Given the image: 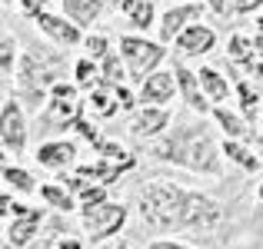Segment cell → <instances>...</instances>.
<instances>
[{
  "mask_svg": "<svg viewBox=\"0 0 263 249\" xmlns=\"http://www.w3.org/2000/svg\"><path fill=\"white\" fill-rule=\"evenodd\" d=\"M230 57L240 60V64H243L253 77H263V67L250 60V44H247V37H240V33H233V37H230Z\"/></svg>",
  "mask_w": 263,
  "mask_h": 249,
  "instance_id": "16",
  "label": "cell"
},
{
  "mask_svg": "<svg viewBox=\"0 0 263 249\" xmlns=\"http://www.w3.org/2000/svg\"><path fill=\"white\" fill-rule=\"evenodd\" d=\"M93 103H97V110H100V116H114L117 113V103L110 100V93H103V90L93 93Z\"/></svg>",
  "mask_w": 263,
  "mask_h": 249,
  "instance_id": "26",
  "label": "cell"
},
{
  "mask_svg": "<svg viewBox=\"0 0 263 249\" xmlns=\"http://www.w3.org/2000/svg\"><path fill=\"white\" fill-rule=\"evenodd\" d=\"M24 4V13H30V17H40V7H44V0H20Z\"/></svg>",
  "mask_w": 263,
  "mask_h": 249,
  "instance_id": "30",
  "label": "cell"
},
{
  "mask_svg": "<svg viewBox=\"0 0 263 249\" xmlns=\"http://www.w3.org/2000/svg\"><path fill=\"white\" fill-rule=\"evenodd\" d=\"M77 77H80V83H90V80H93V67H90L87 60H84V64H77Z\"/></svg>",
  "mask_w": 263,
  "mask_h": 249,
  "instance_id": "31",
  "label": "cell"
},
{
  "mask_svg": "<svg viewBox=\"0 0 263 249\" xmlns=\"http://www.w3.org/2000/svg\"><path fill=\"white\" fill-rule=\"evenodd\" d=\"M260 4H263V0H233V7H237L240 13H243V10H257Z\"/></svg>",
  "mask_w": 263,
  "mask_h": 249,
  "instance_id": "33",
  "label": "cell"
},
{
  "mask_svg": "<svg viewBox=\"0 0 263 249\" xmlns=\"http://www.w3.org/2000/svg\"><path fill=\"white\" fill-rule=\"evenodd\" d=\"M257 53H263V33L257 37Z\"/></svg>",
  "mask_w": 263,
  "mask_h": 249,
  "instance_id": "39",
  "label": "cell"
},
{
  "mask_svg": "<svg viewBox=\"0 0 263 249\" xmlns=\"http://www.w3.org/2000/svg\"><path fill=\"white\" fill-rule=\"evenodd\" d=\"M44 196H47V203H53L57 210H73V203H70V196H67L64 190H57V186H44Z\"/></svg>",
  "mask_w": 263,
  "mask_h": 249,
  "instance_id": "22",
  "label": "cell"
},
{
  "mask_svg": "<svg viewBox=\"0 0 263 249\" xmlns=\"http://www.w3.org/2000/svg\"><path fill=\"white\" fill-rule=\"evenodd\" d=\"M37 219H40V213H37V210H33L27 219H17V223L10 226V233H7V236H10V246H24L27 239L37 233Z\"/></svg>",
  "mask_w": 263,
  "mask_h": 249,
  "instance_id": "17",
  "label": "cell"
},
{
  "mask_svg": "<svg viewBox=\"0 0 263 249\" xmlns=\"http://www.w3.org/2000/svg\"><path fill=\"white\" fill-rule=\"evenodd\" d=\"M87 50L93 53V57H107V40H103V37H90L87 40Z\"/></svg>",
  "mask_w": 263,
  "mask_h": 249,
  "instance_id": "29",
  "label": "cell"
},
{
  "mask_svg": "<svg viewBox=\"0 0 263 249\" xmlns=\"http://www.w3.org/2000/svg\"><path fill=\"white\" fill-rule=\"evenodd\" d=\"M193 17H200V7H180V10H170L167 17H163V30H160V37H163V40L174 37L180 27H183L186 20H193Z\"/></svg>",
  "mask_w": 263,
  "mask_h": 249,
  "instance_id": "15",
  "label": "cell"
},
{
  "mask_svg": "<svg viewBox=\"0 0 263 249\" xmlns=\"http://www.w3.org/2000/svg\"><path fill=\"white\" fill-rule=\"evenodd\" d=\"M37 160L44 166H53V170H57V166H64V163L73 160V147H70V143H47V147L40 150Z\"/></svg>",
  "mask_w": 263,
  "mask_h": 249,
  "instance_id": "13",
  "label": "cell"
},
{
  "mask_svg": "<svg viewBox=\"0 0 263 249\" xmlns=\"http://www.w3.org/2000/svg\"><path fill=\"white\" fill-rule=\"evenodd\" d=\"M220 219L217 206L210 199L197 196V193H186V206H183V226H193V230H203V226H213Z\"/></svg>",
  "mask_w": 263,
  "mask_h": 249,
  "instance_id": "6",
  "label": "cell"
},
{
  "mask_svg": "<svg viewBox=\"0 0 263 249\" xmlns=\"http://www.w3.org/2000/svg\"><path fill=\"white\" fill-rule=\"evenodd\" d=\"M117 96L123 100V107H134V93H130L127 87H117Z\"/></svg>",
  "mask_w": 263,
  "mask_h": 249,
  "instance_id": "34",
  "label": "cell"
},
{
  "mask_svg": "<svg viewBox=\"0 0 263 249\" xmlns=\"http://www.w3.org/2000/svg\"><path fill=\"white\" fill-rule=\"evenodd\" d=\"M183 206H186V193L177 190L170 183H150L140 193V210L143 219L160 230H177L183 226Z\"/></svg>",
  "mask_w": 263,
  "mask_h": 249,
  "instance_id": "2",
  "label": "cell"
},
{
  "mask_svg": "<svg viewBox=\"0 0 263 249\" xmlns=\"http://www.w3.org/2000/svg\"><path fill=\"white\" fill-rule=\"evenodd\" d=\"M103 77L123 80V70H120V64H117V57H107V60H103Z\"/></svg>",
  "mask_w": 263,
  "mask_h": 249,
  "instance_id": "28",
  "label": "cell"
},
{
  "mask_svg": "<svg viewBox=\"0 0 263 249\" xmlns=\"http://www.w3.org/2000/svg\"><path fill=\"white\" fill-rule=\"evenodd\" d=\"M60 249H80V243H77V239H64V246H60Z\"/></svg>",
  "mask_w": 263,
  "mask_h": 249,
  "instance_id": "36",
  "label": "cell"
},
{
  "mask_svg": "<svg viewBox=\"0 0 263 249\" xmlns=\"http://www.w3.org/2000/svg\"><path fill=\"white\" fill-rule=\"evenodd\" d=\"M103 199H107V186H90L87 193H80V203H84V210H93V206H100Z\"/></svg>",
  "mask_w": 263,
  "mask_h": 249,
  "instance_id": "24",
  "label": "cell"
},
{
  "mask_svg": "<svg viewBox=\"0 0 263 249\" xmlns=\"http://www.w3.org/2000/svg\"><path fill=\"white\" fill-rule=\"evenodd\" d=\"M167 127V113L163 110H143V113L134 116V123H130V130L140 136H150V133H160V130Z\"/></svg>",
  "mask_w": 263,
  "mask_h": 249,
  "instance_id": "11",
  "label": "cell"
},
{
  "mask_svg": "<svg viewBox=\"0 0 263 249\" xmlns=\"http://www.w3.org/2000/svg\"><path fill=\"white\" fill-rule=\"evenodd\" d=\"M4 179L13 186V190H27V193L33 190V179H30V173H24V170H13V166H10V170H4Z\"/></svg>",
  "mask_w": 263,
  "mask_h": 249,
  "instance_id": "21",
  "label": "cell"
},
{
  "mask_svg": "<svg viewBox=\"0 0 263 249\" xmlns=\"http://www.w3.org/2000/svg\"><path fill=\"white\" fill-rule=\"evenodd\" d=\"M123 10L134 17L137 27H150L154 24V7H150V0H123Z\"/></svg>",
  "mask_w": 263,
  "mask_h": 249,
  "instance_id": "19",
  "label": "cell"
},
{
  "mask_svg": "<svg viewBox=\"0 0 263 249\" xmlns=\"http://www.w3.org/2000/svg\"><path fill=\"white\" fill-rule=\"evenodd\" d=\"M177 77H180V90H183L186 103H190L193 110H206L203 96H200V90H197V77H193V73H186L183 67H180V70H177Z\"/></svg>",
  "mask_w": 263,
  "mask_h": 249,
  "instance_id": "18",
  "label": "cell"
},
{
  "mask_svg": "<svg viewBox=\"0 0 263 249\" xmlns=\"http://www.w3.org/2000/svg\"><path fill=\"white\" fill-rule=\"evenodd\" d=\"M143 96H147L150 103H167L170 96H174V77L154 73V77L147 80V87H143Z\"/></svg>",
  "mask_w": 263,
  "mask_h": 249,
  "instance_id": "12",
  "label": "cell"
},
{
  "mask_svg": "<svg viewBox=\"0 0 263 249\" xmlns=\"http://www.w3.org/2000/svg\"><path fill=\"white\" fill-rule=\"evenodd\" d=\"M64 7H67V13H70L77 24H90V20L100 13L103 0H64Z\"/></svg>",
  "mask_w": 263,
  "mask_h": 249,
  "instance_id": "14",
  "label": "cell"
},
{
  "mask_svg": "<svg viewBox=\"0 0 263 249\" xmlns=\"http://www.w3.org/2000/svg\"><path fill=\"white\" fill-rule=\"evenodd\" d=\"M260 199H263V186H260Z\"/></svg>",
  "mask_w": 263,
  "mask_h": 249,
  "instance_id": "40",
  "label": "cell"
},
{
  "mask_svg": "<svg viewBox=\"0 0 263 249\" xmlns=\"http://www.w3.org/2000/svg\"><path fill=\"white\" fill-rule=\"evenodd\" d=\"M157 156H167V160L183 163L190 170H203V173L213 170L217 173V147H213V140L200 127H186L180 133H174L170 140H163L157 147Z\"/></svg>",
  "mask_w": 263,
  "mask_h": 249,
  "instance_id": "1",
  "label": "cell"
},
{
  "mask_svg": "<svg viewBox=\"0 0 263 249\" xmlns=\"http://www.w3.org/2000/svg\"><path fill=\"white\" fill-rule=\"evenodd\" d=\"M150 249H180V246H174V243H154Z\"/></svg>",
  "mask_w": 263,
  "mask_h": 249,
  "instance_id": "37",
  "label": "cell"
},
{
  "mask_svg": "<svg viewBox=\"0 0 263 249\" xmlns=\"http://www.w3.org/2000/svg\"><path fill=\"white\" fill-rule=\"evenodd\" d=\"M206 4H210V7H213V10H217V13L223 10V0H206Z\"/></svg>",
  "mask_w": 263,
  "mask_h": 249,
  "instance_id": "38",
  "label": "cell"
},
{
  "mask_svg": "<svg viewBox=\"0 0 263 249\" xmlns=\"http://www.w3.org/2000/svg\"><path fill=\"white\" fill-rule=\"evenodd\" d=\"M227 153H230V156H233V160H237V163H243L247 170H257V160H253L250 153H243V150H240L237 143H227Z\"/></svg>",
  "mask_w": 263,
  "mask_h": 249,
  "instance_id": "27",
  "label": "cell"
},
{
  "mask_svg": "<svg viewBox=\"0 0 263 249\" xmlns=\"http://www.w3.org/2000/svg\"><path fill=\"white\" fill-rule=\"evenodd\" d=\"M120 249H127V246H120Z\"/></svg>",
  "mask_w": 263,
  "mask_h": 249,
  "instance_id": "42",
  "label": "cell"
},
{
  "mask_svg": "<svg viewBox=\"0 0 263 249\" xmlns=\"http://www.w3.org/2000/svg\"><path fill=\"white\" fill-rule=\"evenodd\" d=\"M84 226L90 230V236H114L117 230L123 226V206L114 203H100L93 210H84Z\"/></svg>",
  "mask_w": 263,
  "mask_h": 249,
  "instance_id": "4",
  "label": "cell"
},
{
  "mask_svg": "<svg viewBox=\"0 0 263 249\" xmlns=\"http://www.w3.org/2000/svg\"><path fill=\"white\" fill-rule=\"evenodd\" d=\"M200 80H203V87H206V93L213 96V100H223L227 96V83L220 80V73H213V67H203V70H200Z\"/></svg>",
  "mask_w": 263,
  "mask_h": 249,
  "instance_id": "20",
  "label": "cell"
},
{
  "mask_svg": "<svg viewBox=\"0 0 263 249\" xmlns=\"http://www.w3.org/2000/svg\"><path fill=\"white\" fill-rule=\"evenodd\" d=\"M237 93H240V100H243V113L253 120V116H257V93H253V90L247 87V83H240Z\"/></svg>",
  "mask_w": 263,
  "mask_h": 249,
  "instance_id": "25",
  "label": "cell"
},
{
  "mask_svg": "<svg viewBox=\"0 0 263 249\" xmlns=\"http://www.w3.org/2000/svg\"><path fill=\"white\" fill-rule=\"evenodd\" d=\"M10 57H13V40H7V44H4V53H0V64H4V70H10Z\"/></svg>",
  "mask_w": 263,
  "mask_h": 249,
  "instance_id": "32",
  "label": "cell"
},
{
  "mask_svg": "<svg viewBox=\"0 0 263 249\" xmlns=\"http://www.w3.org/2000/svg\"><path fill=\"white\" fill-rule=\"evenodd\" d=\"M37 24H40V30L50 33V37H53V40H60V44H77V37H80L73 24H64V20L50 17V13H40Z\"/></svg>",
  "mask_w": 263,
  "mask_h": 249,
  "instance_id": "10",
  "label": "cell"
},
{
  "mask_svg": "<svg viewBox=\"0 0 263 249\" xmlns=\"http://www.w3.org/2000/svg\"><path fill=\"white\" fill-rule=\"evenodd\" d=\"M0 133H4V143H7L10 150H24V143H27V127H24V116H20V107H17V103H7V107H4Z\"/></svg>",
  "mask_w": 263,
  "mask_h": 249,
  "instance_id": "7",
  "label": "cell"
},
{
  "mask_svg": "<svg viewBox=\"0 0 263 249\" xmlns=\"http://www.w3.org/2000/svg\"><path fill=\"white\" fill-rule=\"evenodd\" d=\"M217 120H220V127L227 130V133H233V136H243L247 133V127L237 120L233 113H227V110H217Z\"/></svg>",
  "mask_w": 263,
  "mask_h": 249,
  "instance_id": "23",
  "label": "cell"
},
{
  "mask_svg": "<svg viewBox=\"0 0 263 249\" xmlns=\"http://www.w3.org/2000/svg\"><path fill=\"white\" fill-rule=\"evenodd\" d=\"M210 47H213V30H206V27H186L180 33V50L183 53H203Z\"/></svg>",
  "mask_w": 263,
  "mask_h": 249,
  "instance_id": "8",
  "label": "cell"
},
{
  "mask_svg": "<svg viewBox=\"0 0 263 249\" xmlns=\"http://www.w3.org/2000/svg\"><path fill=\"white\" fill-rule=\"evenodd\" d=\"M47 123H57V127H67V123H80V103L73 96H57V103L47 113Z\"/></svg>",
  "mask_w": 263,
  "mask_h": 249,
  "instance_id": "9",
  "label": "cell"
},
{
  "mask_svg": "<svg viewBox=\"0 0 263 249\" xmlns=\"http://www.w3.org/2000/svg\"><path fill=\"white\" fill-rule=\"evenodd\" d=\"M120 50H123V57H127L130 70H134L137 77H143L147 70H154V67L160 64V57H163V50H160L157 44H147V40H134V37H123Z\"/></svg>",
  "mask_w": 263,
  "mask_h": 249,
  "instance_id": "5",
  "label": "cell"
},
{
  "mask_svg": "<svg viewBox=\"0 0 263 249\" xmlns=\"http://www.w3.org/2000/svg\"><path fill=\"white\" fill-rule=\"evenodd\" d=\"M4 249H13V246H4Z\"/></svg>",
  "mask_w": 263,
  "mask_h": 249,
  "instance_id": "41",
  "label": "cell"
},
{
  "mask_svg": "<svg viewBox=\"0 0 263 249\" xmlns=\"http://www.w3.org/2000/svg\"><path fill=\"white\" fill-rule=\"evenodd\" d=\"M53 96H73V87H53Z\"/></svg>",
  "mask_w": 263,
  "mask_h": 249,
  "instance_id": "35",
  "label": "cell"
},
{
  "mask_svg": "<svg viewBox=\"0 0 263 249\" xmlns=\"http://www.w3.org/2000/svg\"><path fill=\"white\" fill-rule=\"evenodd\" d=\"M60 67V57H47L44 50H30L24 57V77H20V83L27 87V93H30V100H37L40 90L50 83L53 70Z\"/></svg>",
  "mask_w": 263,
  "mask_h": 249,
  "instance_id": "3",
  "label": "cell"
}]
</instances>
